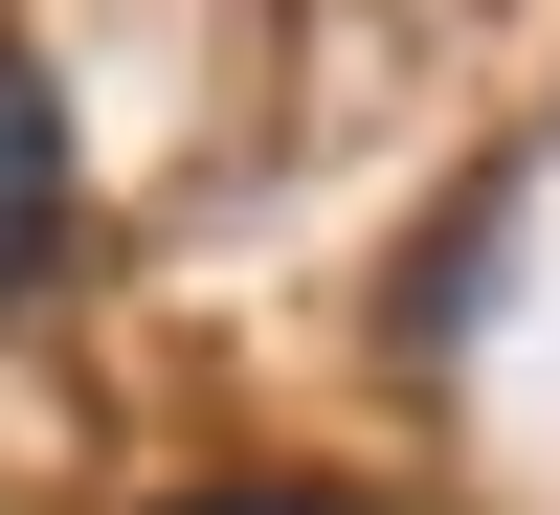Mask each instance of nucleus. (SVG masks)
Wrapping results in <instances>:
<instances>
[{"instance_id":"obj_1","label":"nucleus","mask_w":560,"mask_h":515,"mask_svg":"<svg viewBox=\"0 0 560 515\" xmlns=\"http://www.w3.org/2000/svg\"><path fill=\"white\" fill-rule=\"evenodd\" d=\"M45 247H68V90L0 45V292H23Z\"/></svg>"},{"instance_id":"obj_2","label":"nucleus","mask_w":560,"mask_h":515,"mask_svg":"<svg viewBox=\"0 0 560 515\" xmlns=\"http://www.w3.org/2000/svg\"><path fill=\"white\" fill-rule=\"evenodd\" d=\"M179 515H359V493H292V471H247V493H179Z\"/></svg>"}]
</instances>
